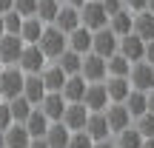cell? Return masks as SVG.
I'll return each instance as SVG.
<instances>
[{"label":"cell","instance_id":"1","mask_svg":"<svg viewBox=\"0 0 154 148\" xmlns=\"http://www.w3.org/2000/svg\"><path fill=\"white\" fill-rule=\"evenodd\" d=\"M37 49L46 54V60H57V57L69 49V34L60 32L57 26H51V23H49V26H43V32H40Z\"/></svg>","mask_w":154,"mask_h":148},{"label":"cell","instance_id":"2","mask_svg":"<svg viewBox=\"0 0 154 148\" xmlns=\"http://www.w3.org/2000/svg\"><path fill=\"white\" fill-rule=\"evenodd\" d=\"M23 80H26V74L17 66H3V71H0V100H14L17 94H23Z\"/></svg>","mask_w":154,"mask_h":148},{"label":"cell","instance_id":"3","mask_svg":"<svg viewBox=\"0 0 154 148\" xmlns=\"http://www.w3.org/2000/svg\"><path fill=\"white\" fill-rule=\"evenodd\" d=\"M80 26H86L88 32H97V29L109 26V14L103 11L100 0H86L80 6Z\"/></svg>","mask_w":154,"mask_h":148},{"label":"cell","instance_id":"4","mask_svg":"<svg viewBox=\"0 0 154 148\" xmlns=\"http://www.w3.org/2000/svg\"><path fill=\"white\" fill-rule=\"evenodd\" d=\"M46 63L49 60H46V54L37 49V43H26L23 51H20V60H17V68H20L23 74H40Z\"/></svg>","mask_w":154,"mask_h":148},{"label":"cell","instance_id":"5","mask_svg":"<svg viewBox=\"0 0 154 148\" xmlns=\"http://www.w3.org/2000/svg\"><path fill=\"white\" fill-rule=\"evenodd\" d=\"M128 83H131V88H137V91H151L154 88V66L146 63V60L131 63V68H128Z\"/></svg>","mask_w":154,"mask_h":148},{"label":"cell","instance_id":"6","mask_svg":"<svg viewBox=\"0 0 154 148\" xmlns=\"http://www.w3.org/2000/svg\"><path fill=\"white\" fill-rule=\"evenodd\" d=\"M117 40L120 37H117L109 26H103V29H97V32H91V51L100 54V57H111L117 51Z\"/></svg>","mask_w":154,"mask_h":148},{"label":"cell","instance_id":"7","mask_svg":"<svg viewBox=\"0 0 154 148\" xmlns=\"http://www.w3.org/2000/svg\"><path fill=\"white\" fill-rule=\"evenodd\" d=\"M117 51H120V54L126 57L128 63H137V60H143L146 40H143V37H137L134 32H128V34H120V40H117Z\"/></svg>","mask_w":154,"mask_h":148},{"label":"cell","instance_id":"8","mask_svg":"<svg viewBox=\"0 0 154 148\" xmlns=\"http://www.w3.org/2000/svg\"><path fill=\"white\" fill-rule=\"evenodd\" d=\"M80 77H83V80H88V83L106 80V57L94 54V51L83 54V63H80Z\"/></svg>","mask_w":154,"mask_h":148},{"label":"cell","instance_id":"9","mask_svg":"<svg viewBox=\"0 0 154 148\" xmlns=\"http://www.w3.org/2000/svg\"><path fill=\"white\" fill-rule=\"evenodd\" d=\"M103 117H106V122H109L111 134H117V131H123L126 125H131V114H128V108L123 103H109L103 108Z\"/></svg>","mask_w":154,"mask_h":148},{"label":"cell","instance_id":"10","mask_svg":"<svg viewBox=\"0 0 154 148\" xmlns=\"http://www.w3.org/2000/svg\"><path fill=\"white\" fill-rule=\"evenodd\" d=\"M23 46L26 43L20 40V34H3L0 37V60H3V66H17Z\"/></svg>","mask_w":154,"mask_h":148},{"label":"cell","instance_id":"11","mask_svg":"<svg viewBox=\"0 0 154 148\" xmlns=\"http://www.w3.org/2000/svg\"><path fill=\"white\" fill-rule=\"evenodd\" d=\"M80 103L86 105L88 111H103L106 105H109V94H106L103 80L88 83V86H86V94H83V100H80Z\"/></svg>","mask_w":154,"mask_h":148},{"label":"cell","instance_id":"12","mask_svg":"<svg viewBox=\"0 0 154 148\" xmlns=\"http://www.w3.org/2000/svg\"><path fill=\"white\" fill-rule=\"evenodd\" d=\"M86 120H88V108L83 103H66V111H63L60 122L69 128V131H83Z\"/></svg>","mask_w":154,"mask_h":148},{"label":"cell","instance_id":"13","mask_svg":"<svg viewBox=\"0 0 154 148\" xmlns=\"http://www.w3.org/2000/svg\"><path fill=\"white\" fill-rule=\"evenodd\" d=\"M83 131H86L94 143L111 137V128H109V122H106L103 111H88V120H86V125H83Z\"/></svg>","mask_w":154,"mask_h":148},{"label":"cell","instance_id":"14","mask_svg":"<svg viewBox=\"0 0 154 148\" xmlns=\"http://www.w3.org/2000/svg\"><path fill=\"white\" fill-rule=\"evenodd\" d=\"M37 108L49 117V122H57V120L63 117V111H66V100H63L60 91H46V97L40 100Z\"/></svg>","mask_w":154,"mask_h":148},{"label":"cell","instance_id":"15","mask_svg":"<svg viewBox=\"0 0 154 148\" xmlns=\"http://www.w3.org/2000/svg\"><path fill=\"white\" fill-rule=\"evenodd\" d=\"M51 26H57L60 32H74L77 26H80V9H74V6H66V3H60V9H57V17H54V23Z\"/></svg>","mask_w":154,"mask_h":148},{"label":"cell","instance_id":"16","mask_svg":"<svg viewBox=\"0 0 154 148\" xmlns=\"http://www.w3.org/2000/svg\"><path fill=\"white\" fill-rule=\"evenodd\" d=\"M103 86H106V94H109V103H123L131 91L128 77H106Z\"/></svg>","mask_w":154,"mask_h":148},{"label":"cell","instance_id":"17","mask_svg":"<svg viewBox=\"0 0 154 148\" xmlns=\"http://www.w3.org/2000/svg\"><path fill=\"white\" fill-rule=\"evenodd\" d=\"M29 143H32V137H29L23 122H11L3 131V145L6 148H29Z\"/></svg>","mask_w":154,"mask_h":148},{"label":"cell","instance_id":"18","mask_svg":"<svg viewBox=\"0 0 154 148\" xmlns=\"http://www.w3.org/2000/svg\"><path fill=\"white\" fill-rule=\"evenodd\" d=\"M86 86H88V80H83L80 74H72V77H66L60 94H63V100H66V103H80L83 94H86Z\"/></svg>","mask_w":154,"mask_h":148},{"label":"cell","instance_id":"19","mask_svg":"<svg viewBox=\"0 0 154 148\" xmlns=\"http://www.w3.org/2000/svg\"><path fill=\"white\" fill-rule=\"evenodd\" d=\"M23 97L32 105H40V100L46 97V86H43V77L40 74H26V80H23Z\"/></svg>","mask_w":154,"mask_h":148},{"label":"cell","instance_id":"20","mask_svg":"<svg viewBox=\"0 0 154 148\" xmlns=\"http://www.w3.org/2000/svg\"><path fill=\"white\" fill-rule=\"evenodd\" d=\"M40 77H43V86H46V91H60V88H63V83H66V74H63V68L57 66L54 60H49V63L43 66Z\"/></svg>","mask_w":154,"mask_h":148},{"label":"cell","instance_id":"21","mask_svg":"<svg viewBox=\"0 0 154 148\" xmlns=\"http://www.w3.org/2000/svg\"><path fill=\"white\" fill-rule=\"evenodd\" d=\"M69 137H72V131H69L60 120H57V122H49V128H46V134H43V140H46V145H49V148H66L69 145Z\"/></svg>","mask_w":154,"mask_h":148},{"label":"cell","instance_id":"22","mask_svg":"<svg viewBox=\"0 0 154 148\" xmlns=\"http://www.w3.org/2000/svg\"><path fill=\"white\" fill-rule=\"evenodd\" d=\"M131 32L137 34V37H143L146 43L154 40V14L151 11H137V14H134V23H131Z\"/></svg>","mask_w":154,"mask_h":148},{"label":"cell","instance_id":"23","mask_svg":"<svg viewBox=\"0 0 154 148\" xmlns=\"http://www.w3.org/2000/svg\"><path fill=\"white\" fill-rule=\"evenodd\" d=\"M69 49L77 54H88L91 51V32L86 26H77L74 32H69Z\"/></svg>","mask_w":154,"mask_h":148},{"label":"cell","instance_id":"24","mask_svg":"<svg viewBox=\"0 0 154 148\" xmlns=\"http://www.w3.org/2000/svg\"><path fill=\"white\" fill-rule=\"evenodd\" d=\"M111 143H114V148H140L143 145V134H140L137 128H134V122H131V125H126L123 131H117Z\"/></svg>","mask_w":154,"mask_h":148},{"label":"cell","instance_id":"25","mask_svg":"<svg viewBox=\"0 0 154 148\" xmlns=\"http://www.w3.org/2000/svg\"><path fill=\"white\" fill-rule=\"evenodd\" d=\"M23 125H26V131H29V137H43L46 134V128H49V117L43 114V111L37 108V105H34L32 108V114L26 117V122H23Z\"/></svg>","mask_w":154,"mask_h":148},{"label":"cell","instance_id":"26","mask_svg":"<svg viewBox=\"0 0 154 148\" xmlns=\"http://www.w3.org/2000/svg\"><path fill=\"white\" fill-rule=\"evenodd\" d=\"M123 105L128 108V114H131V122H134L140 114H146V111H149V103H146V91H137V88H131V91H128V97L123 100Z\"/></svg>","mask_w":154,"mask_h":148},{"label":"cell","instance_id":"27","mask_svg":"<svg viewBox=\"0 0 154 148\" xmlns=\"http://www.w3.org/2000/svg\"><path fill=\"white\" fill-rule=\"evenodd\" d=\"M43 26L46 23H40L37 17H23V23H20V40L23 43H37L40 40V32H43Z\"/></svg>","mask_w":154,"mask_h":148},{"label":"cell","instance_id":"28","mask_svg":"<svg viewBox=\"0 0 154 148\" xmlns=\"http://www.w3.org/2000/svg\"><path fill=\"white\" fill-rule=\"evenodd\" d=\"M131 23H134V14H131L128 9H120L117 14H111V17H109V29L117 34V37L131 32Z\"/></svg>","mask_w":154,"mask_h":148},{"label":"cell","instance_id":"29","mask_svg":"<svg viewBox=\"0 0 154 148\" xmlns=\"http://www.w3.org/2000/svg\"><path fill=\"white\" fill-rule=\"evenodd\" d=\"M128 68H131V63H128L120 51L106 57V77H128Z\"/></svg>","mask_w":154,"mask_h":148},{"label":"cell","instance_id":"30","mask_svg":"<svg viewBox=\"0 0 154 148\" xmlns=\"http://www.w3.org/2000/svg\"><path fill=\"white\" fill-rule=\"evenodd\" d=\"M57 66L63 68V74L66 77H72V74H80V63H83V54H77V51H72V49H66L60 57H57Z\"/></svg>","mask_w":154,"mask_h":148},{"label":"cell","instance_id":"31","mask_svg":"<svg viewBox=\"0 0 154 148\" xmlns=\"http://www.w3.org/2000/svg\"><path fill=\"white\" fill-rule=\"evenodd\" d=\"M6 103H9V111H11V122H26V117L32 114V108H34L23 94H17L14 100H6Z\"/></svg>","mask_w":154,"mask_h":148},{"label":"cell","instance_id":"32","mask_svg":"<svg viewBox=\"0 0 154 148\" xmlns=\"http://www.w3.org/2000/svg\"><path fill=\"white\" fill-rule=\"evenodd\" d=\"M60 3L63 0H37V9H34V17H37L40 23H54V17H57V9H60Z\"/></svg>","mask_w":154,"mask_h":148},{"label":"cell","instance_id":"33","mask_svg":"<svg viewBox=\"0 0 154 148\" xmlns=\"http://www.w3.org/2000/svg\"><path fill=\"white\" fill-rule=\"evenodd\" d=\"M134 128L143 134V140H146V137H154V114H151V111L140 114L137 120H134Z\"/></svg>","mask_w":154,"mask_h":148},{"label":"cell","instance_id":"34","mask_svg":"<svg viewBox=\"0 0 154 148\" xmlns=\"http://www.w3.org/2000/svg\"><path fill=\"white\" fill-rule=\"evenodd\" d=\"M20 23H23V17L17 14L14 9H9V11L3 14V29H6V34H17V32H20Z\"/></svg>","mask_w":154,"mask_h":148},{"label":"cell","instance_id":"35","mask_svg":"<svg viewBox=\"0 0 154 148\" xmlns=\"http://www.w3.org/2000/svg\"><path fill=\"white\" fill-rule=\"evenodd\" d=\"M94 140L88 137L86 131H72V137H69V145L66 148H91Z\"/></svg>","mask_w":154,"mask_h":148},{"label":"cell","instance_id":"36","mask_svg":"<svg viewBox=\"0 0 154 148\" xmlns=\"http://www.w3.org/2000/svg\"><path fill=\"white\" fill-rule=\"evenodd\" d=\"M11 9L17 11L20 17H34V9H37V0H14Z\"/></svg>","mask_w":154,"mask_h":148},{"label":"cell","instance_id":"37","mask_svg":"<svg viewBox=\"0 0 154 148\" xmlns=\"http://www.w3.org/2000/svg\"><path fill=\"white\" fill-rule=\"evenodd\" d=\"M9 125H11V111H9V103H6V100H0V131H6Z\"/></svg>","mask_w":154,"mask_h":148},{"label":"cell","instance_id":"38","mask_svg":"<svg viewBox=\"0 0 154 148\" xmlns=\"http://www.w3.org/2000/svg\"><path fill=\"white\" fill-rule=\"evenodd\" d=\"M100 6H103V11H106V14H117V11H120V9H126V6H123V0H100Z\"/></svg>","mask_w":154,"mask_h":148},{"label":"cell","instance_id":"39","mask_svg":"<svg viewBox=\"0 0 154 148\" xmlns=\"http://www.w3.org/2000/svg\"><path fill=\"white\" fill-rule=\"evenodd\" d=\"M123 6H126L131 14H137V11H146V0H123Z\"/></svg>","mask_w":154,"mask_h":148},{"label":"cell","instance_id":"40","mask_svg":"<svg viewBox=\"0 0 154 148\" xmlns=\"http://www.w3.org/2000/svg\"><path fill=\"white\" fill-rule=\"evenodd\" d=\"M143 60H146V63H151V66H154V40H149V43H146V51H143Z\"/></svg>","mask_w":154,"mask_h":148},{"label":"cell","instance_id":"41","mask_svg":"<svg viewBox=\"0 0 154 148\" xmlns=\"http://www.w3.org/2000/svg\"><path fill=\"white\" fill-rule=\"evenodd\" d=\"M29 148H49V145H46V140H43V137H34L32 143H29Z\"/></svg>","mask_w":154,"mask_h":148},{"label":"cell","instance_id":"42","mask_svg":"<svg viewBox=\"0 0 154 148\" xmlns=\"http://www.w3.org/2000/svg\"><path fill=\"white\" fill-rule=\"evenodd\" d=\"M146 103H149V111L154 114V88H151V91H146Z\"/></svg>","mask_w":154,"mask_h":148},{"label":"cell","instance_id":"43","mask_svg":"<svg viewBox=\"0 0 154 148\" xmlns=\"http://www.w3.org/2000/svg\"><path fill=\"white\" fill-rule=\"evenodd\" d=\"M91 148H114V143H111V140H100V143H94Z\"/></svg>","mask_w":154,"mask_h":148},{"label":"cell","instance_id":"44","mask_svg":"<svg viewBox=\"0 0 154 148\" xmlns=\"http://www.w3.org/2000/svg\"><path fill=\"white\" fill-rule=\"evenodd\" d=\"M11 3H14V0H0V14H6V11L11 9Z\"/></svg>","mask_w":154,"mask_h":148},{"label":"cell","instance_id":"45","mask_svg":"<svg viewBox=\"0 0 154 148\" xmlns=\"http://www.w3.org/2000/svg\"><path fill=\"white\" fill-rule=\"evenodd\" d=\"M140 148H154V137H146V140H143V145H140Z\"/></svg>","mask_w":154,"mask_h":148},{"label":"cell","instance_id":"46","mask_svg":"<svg viewBox=\"0 0 154 148\" xmlns=\"http://www.w3.org/2000/svg\"><path fill=\"white\" fill-rule=\"evenodd\" d=\"M83 3H86V0H66V6H74V9H80Z\"/></svg>","mask_w":154,"mask_h":148},{"label":"cell","instance_id":"47","mask_svg":"<svg viewBox=\"0 0 154 148\" xmlns=\"http://www.w3.org/2000/svg\"><path fill=\"white\" fill-rule=\"evenodd\" d=\"M146 11H151V14H154V0H146Z\"/></svg>","mask_w":154,"mask_h":148},{"label":"cell","instance_id":"48","mask_svg":"<svg viewBox=\"0 0 154 148\" xmlns=\"http://www.w3.org/2000/svg\"><path fill=\"white\" fill-rule=\"evenodd\" d=\"M6 34V29H3V14H0V37Z\"/></svg>","mask_w":154,"mask_h":148},{"label":"cell","instance_id":"49","mask_svg":"<svg viewBox=\"0 0 154 148\" xmlns=\"http://www.w3.org/2000/svg\"><path fill=\"white\" fill-rule=\"evenodd\" d=\"M0 148H6V145H3V131H0Z\"/></svg>","mask_w":154,"mask_h":148},{"label":"cell","instance_id":"50","mask_svg":"<svg viewBox=\"0 0 154 148\" xmlns=\"http://www.w3.org/2000/svg\"><path fill=\"white\" fill-rule=\"evenodd\" d=\"M0 71H3V60H0Z\"/></svg>","mask_w":154,"mask_h":148}]
</instances>
